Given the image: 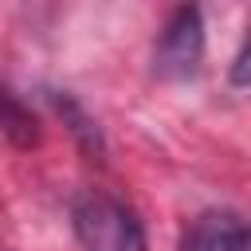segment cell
<instances>
[{"mask_svg": "<svg viewBox=\"0 0 251 251\" xmlns=\"http://www.w3.org/2000/svg\"><path fill=\"white\" fill-rule=\"evenodd\" d=\"M75 235H78L82 251H145V231H141L137 216L106 192L78 196Z\"/></svg>", "mask_w": 251, "mask_h": 251, "instance_id": "obj_1", "label": "cell"}, {"mask_svg": "<svg viewBox=\"0 0 251 251\" xmlns=\"http://www.w3.org/2000/svg\"><path fill=\"white\" fill-rule=\"evenodd\" d=\"M200 59H204V27H200V12L196 8H176L173 20L165 24L161 39H157V75L161 78H192L200 71Z\"/></svg>", "mask_w": 251, "mask_h": 251, "instance_id": "obj_2", "label": "cell"}, {"mask_svg": "<svg viewBox=\"0 0 251 251\" xmlns=\"http://www.w3.org/2000/svg\"><path fill=\"white\" fill-rule=\"evenodd\" d=\"M180 251H247V224L231 208H212L188 224Z\"/></svg>", "mask_w": 251, "mask_h": 251, "instance_id": "obj_3", "label": "cell"}]
</instances>
